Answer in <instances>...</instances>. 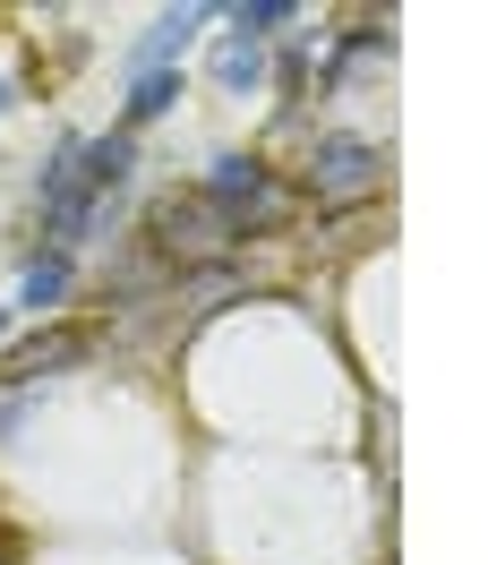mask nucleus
<instances>
[{"instance_id":"nucleus-7","label":"nucleus","mask_w":488,"mask_h":565,"mask_svg":"<svg viewBox=\"0 0 488 565\" xmlns=\"http://www.w3.org/2000/svg\"><path fill=\"white\" fill-rule=\"evenodd\" d=\"M129 172H138V138H129V129L86 138V189H95V198H120V189H129Z\"/></svg>"},{"instance_id":"nucleus-11","label":"nucleus","mask_w":488,"mask_h":565,"mask_svg":"<svg viewBox=\"0 0 488 565\" xmlns=\"http://www.w3.org/2000/svg\"><path fill=\"white\" fill-rule=\"evenodd\" d=\"M189 282V318H214L232 291H248V275H232V266H198V275H180Z\"/></svg>"},{"instance_id":"nucleus-14","label":"nucleus","mask_w":488,"mask_h":565,"mask_svg":"<svg viewBox=\"0 0 488 565\" xmlns=\"http://www.w3.org/2000/svg\"><path fill=\"white\" fill-rule=\"evenodd\" d=\"M9 318H18V309H0V343H9Z\"/></svg>"},{"instance_id":"nucleus-1","label":"nucleus","mask_w":488,"mask_h":565,"mask_svg":"<svg viewBox=\"0 0 488 565\" xmlns=\"http://www.w3.org/2000/svg\"><path fill=\"white\" fill-rule=\"evenodd\" d=\"M138 248L180 282V275H198V266H223V257L241 248V232H232V223H223L198 189H172V198H155V206H146Z\"/></svg>"},{"instance_id":"nucleus-2","label":"nucleus","mask_w":488,"mask_h":565,"mask_svg":"<svg viewBox=\"0 0 488 565\" xmlns=\"http://www.w3.org/2000/svg\"><path fill=\"white\" fill-rule=\"evenodd\" d=\"M198 198H206L241 241H266V232L291 223V189L266 172V154H214L206 180H198Z\"/></svg>"},{"instance_id":"nucleus-13","label":"nucleus","mask_w":488,"mask_h":565,"mask_svg":"<svg viewBox=\"0 0 488 565\" xmlns=\"http://www.w3.org/2000/svg\"><path fill=\"white\" fill-rule=\"evenodd\" d=\"M9 420H18V394H0V428H9Z\"/></svg>"},{"instance_id":"nucleus-3","label":"nucleus","mask_w":488,"mask_h":565,"mask_svg":"<svg viewBox=\"0 0 488 565\" xmlns=\"http://www.w3.org/2000/svg\"><path fill=\"white\" fill-rule=\"evenodd\" d=\"M300 189H309V206H360V198L385 189V154L369 138H351V129H326L300 154Z\"/></svg>"},{"instance_id":"nucleus-8","label":"nucleus","mask_w":488,"mask_h":565,"mask_svg":"<svg viewBox=\"0 0 488 565\" xmlns=\"http://www.w3.org/2000/svg\"><path fill=\"white\" fill-rule=\"evenodd\" d=\"M180 104V70H146V77H129V104H120V129L138 138V129H155L163 111Z\"/></svg>"},{"instance_id":"nucleus-12","label":"nucleus","mask_w":488,"mask_h":565,"mask_svg":"<svg viewBox=\"0 0 488 565\" xmlns=\"http://www.w3.org/2000/svg\"><path fill=\"white\" fill-rule=\"evenodd\" d=\"M9 111H18V77H0V120H9Z\"/></svg>"},{"instance_id":"nucleus-10","label":"nucleus","mask_w":488,"mask_h":565,"mask_svg":"<svg viewBox=\"0 0 488 565\" xmlns=\"http://www.w3.org/2000/svg\"><path fill=\"white\" fill-rule=\"evenodd\" d=\"M223 26L241 43H266L275 26H300V9H291V0H241V9H223Z\"/></svg>"},{"instance_id":"nucleus-9","label":"nucleus","mask_w":488,"mask_h":565,"mask_svg":"<svg viewBox=\"0 0 488 565\" xmlns=\"http://www.w3.org/2000/svg\"><path fill=\"white\" fill-rule=\"evenodd\" d=\"M214 86H223V95H248V86H266V43L214 35Z\"/></svg>"},{"instance_id":"nucleus-6","label":"nucleus","mask_w":488,"mask_h":565,"mask_svg":"<svg viewBox=\"0 0 488 565\" xmlns=\"http://www.w3.org/2000/svg\"><path fill=\"white\" fill-rule=\"evenodd\" d=\"M70 282H77V257L35 248V257H26V275H18V309H26V318H52V309L70 300Z\"/></svg>"},{"instance_id":"nucleus-4","label":"nucleus","mask_w":488,"mask_h":565,"mask_svg":"<svg viewBox=\"0 0 488 565\" xmlns=\"http://www.w3.org/2000/svg\"><path fill=\"white\" fill-rule=\"evenodd\" d=\"M86 360H95V326L52 318V326H35V334H18V343H0V394H26L35 377H70Z\"/></svg>"},{"instance_id":"nucleus-5","label":"nucleus","mask_w":488,"mask_h":565,"mask_svg":"<svg viewBox=\"0 0 488 565\" xmlns=\"http://www.w3.org/2000/svg\"><path fill=\"white\" fill-rule=\"evenodd\" d=\"M198 26H214V9L206 0H180V9H163L155 26L138 35V52H129V77H146V70H172L180 52L198 43Z\"/></svg>"}]
</instances>
